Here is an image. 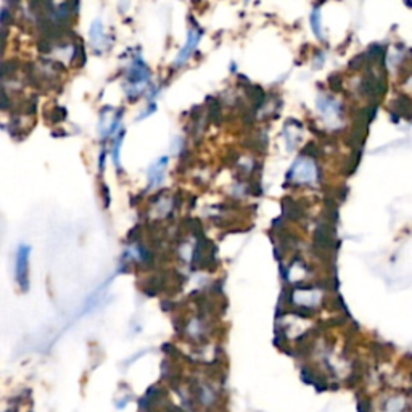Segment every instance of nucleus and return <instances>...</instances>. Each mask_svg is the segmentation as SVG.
I'll return each mask as SVG.
<instances>
[{
    "instance_id": "nucleus-14",
    "label": "nucleus",
    "mask_w": 412,
    "mask_h": 412,
    "mask_svg": "<svg viewBox=\"0 0 412 412\" xmlns=\"http://www.w3.org/2000/svg\"><path fill=\"white\" fill-rule=\"evenodd\" d=\"M370 56V60H383V56H385V50H383V47L382 45H378V44H374L372 47L369 48V53Z\"/></svg>"
},
{
    "instance_id": "nucleus-17",
    "label": "nucleus",
    "mask_w": 412,
    "mask_h": 412,
    "mask_svg": "<svg viewBox=\"0 0 412 412\" xmlns=\"http://www.w3.org/2000/svg\"><path fill=\"white\" fill-rule=\"evenodd\" d=\"M52 40H48V39H45V37H42L39 40V44H37V48L42 53H47V52H52Z\"/></svg>"
},
{
    "instance_id": "nucleus-11",
    "label": "nucleus",
    "mask_w": 412,
    "mask_h": 412,
    "mask_svg": "<svg viewBox=\"0 0 412 412\" xmlns=\"http://www.w3.org/2000/svg\"><path fill=\"white\" fill-rule=\"evenodd\" d=\"M74 66H84V63H86V52H84V47H82V42L81 40H78L76 42V47H74Z\"/></svg>"
},
{
    "instance_id": "nucleus-13",
    "label": "nucleus",
    "mask_w": 412,
    "mask_h": 412,
    "mask_svg": "<svg viewBox=\"0 0 412 412\" xmlns=\"http://www.w3.org/2000/svg\"><path fill=\"white\" fill-rule=\"evenodd\" d=\"M208 114H210V119L218 124L219 119H221V106H219V103L216 100H213V98H210V111H208Z\"/></svg>"
},
{
    "instance_id": "nucleus-6",
    "label": "nucleus",
    "mask_w": 412,
    "mask_h": 412,
    "mask_svg": "<svg viewBox=\"0 0 412 412\" xmlns=\"http://www.w3.org/2000/svg\"><path fill=\"white\" fill-rule=\"evenodd\" d=\"M148 78H150V73H148V68L144 64V61L135 60L129 71V81L134 82L135 86V84H140V82H147Z\"/></svg>"
},
{
    "instance_id": "nucleus-20",
    "label": "nucleus",
    "mask_w": 412,
    "mask_h": 412,
    "mask_svg": "<svg viewBox=\"0 0 412 412\" xmlns=\"http://www.w3.org/2000/svg\"><path fill=\"white\" fill-rule=\"evenodd\" d=\"M362 63H364V58H362V56H356V58H354V60L350 63V68H354V70H356V68L361 66Z\"/></svg>"
},
{
    "instance_id": "nucleus-15",
    "label": "nucleus",
    "mask_w": 412,
    "mask_h": 412,
    "mask_svg": "<svg viewBox=\"0 0 412 412\" xmlns=\"http://www.w3.org/2000/svg\"><path fill=\"white\" fill-rule=\"evenodd\" d=\"M311 24H312V29H314V32H316V36L320 39L322 37V34H320V20H319V10H314L312 12V16H311Z\"/></svg>"
},
{
    "instance_id": "nucleus-16",
    "label": "nucleus",
    "mask_w": 412,
    "mask_h": 412,
    "mask_svg": "<svg viewBox=\"0 0 412 412\" xmlns=\"http://www.w3.org/2000/svg\"><path fill=\"white\" fill-rule=\"evenodd\" d=\"M122 139H124V130H121L118 134V140L114 142V164L119 168V145L122 142Z\"/></svg>"
},
{
    "instance_id": "nucleus-9",
    "label": "nucleus",
    "mask_w": 412,
    "mask_h": 412,
    "mask_svg": "<svg viewBox=\"0 0 412 412\" xmlns=\"http://www.w3.org/2000/svg\"><path fill=\"white\" fill-rule=\"evenodd\" d=\"M393 108H394V111L396 113H399V114H402V116H407V118H410V106H412V102L409 100L407 97H404V95H399L396 100H394V103L391 105Z\"/></svg>"
},
{
    "instance_id": "nucleus-12",
    "label": "nucleus",
    "mask_w": 412,
    "mask_h": 412,
    "mask_svg": "<svg viewBox=\"0 0 412 412\" xmlns=\"http://www.w3.org/2000/svg\"><path fill=\"white\" fill-rule=\"evenodd\" d=\"M105 34H103V26L100 21H95L92 24V28H90V39H92L94 45H97L100 40H103Z\"/></svg>"
},
{
    "instance_id": "nucleus-19",
    "label": "nucleus",
    "mask_w": 412,
    "mask_h": 412,
    "mask_svg": "<svg viewBox=\"0 0 412 412\" xmlns=\"http://www.w3.org/2000/svg\"><path fill=\"white\" fill-rule=\"evenodd\" d=\"M303 153H304V155H309L311 158H316V156L319 155V150L316 148L314 144H308V145H306V150H304Z\"/></svg>"
},
{
    "instance_id": "nucleus-18",
    "label": "nucleus",
    "mask_w": 412,
    "mask_h": 412,
    "mask_svg": "<svg viewBox=\"0 0 412 412\" xmlns=\"http://www.w3.org/2000/svg\"><path fill=\"white\" fill-rule=\"evenodd\" d=\"M64 118H66V110H64V108H53V116H52L50 121L58 122V121H63Z\"/></svg>"
},
{
    "instance_id": "nucleus-1",
    "label": "nucleus",
    "mask_w": 412,
    "mask_h": 412,
    "mask_svg": "<svg viewBox=\"0 0 412 412\" xmlns=\"http://www.w3.org/2000/svg\"><path fill=\"white\" fill-rule=\"evenodd\" d=\"M29 251L31 248L21 245L16 253V280L23 292L28 290V264H29Z\"/></svg>"
},
{
    "instance_id": "nucleus-24",
    "label": "nucleus",
    "mask_w": 412,
    "mask_h": 412,
    "mask_svg": "<svg viewBox=\"0 0 412 412\" xmlns=\"http://www.w3.org/2000/svg\"><path fill=\"white\" fill-rule=\"evenodd\" d=\"M66 2L71 7L73 13H78V10H79V0H66Z\"/></svg>"
},
{
    "instance_id": "nucleus-21",
    "label": "nucleus",
    "mask_w": 412,
    "mask_h": 412,
    "mask_svg": "<svg viewBox=\"0 0 412 412\" xmlns=\"http://www.w3.org/2000/svg\"><path fill=\"white\" fill-rule=\"evenodd\" d=\"M358 409H359V412H370L369 402L367 401H362V399L358 402Z\"/></svg>"
},
{
    "instance_id": "nucleus-8",
    "label": "nucleus",
    "mask_w": 412,
    "mask_h": 412,
    "mask_svg": "<svg viewBox=\"0 0 412 412\" xmlns=\"http://www.w3.org/2000/svg\"><path fill=\"white\" fill-rule=\"evenodd\" d=\"M385 412H404L407 409V398L404 396H391L385 402Z\"/></svg>"
},
{
    "instance_id": "nucleus-4",
    "label": "nucleus",
    "mask_w": 412,
    "mask_h": 412,
    "mask_svg": "<svg viewBox=\"0 0 412 412\" xmlns=\"http://www.w3.org/2000/svg\"><path fill=\"white\" fill-rule=\"evenodd\" d=\"M168 168V158L163 156L158 161H155L150 169H148V187L153 188L156 185L161 184V180L164 179V172H166Z\"/></svg>"
},
{
    "instance_id": "nucleus-23",
    "label": "nucleus",
    "mask_w": 412,
    "mask_h": 412,
    "mask_svg": "<svg viewBox=\"0 0 412 412\" xmlns=\"http://www.w3.org/2000/svg\"><path fill=\"white\" fill-rule=\"evenodd\" d=\"M2 23H4V26H7V24L10 23V13H8V8L7 7L2 10Z\"/></svg>"
},
{
    "instance_id": "nucleus-7",
    "label": "nucleus",
    "mask_w": 412,
    "mask_h": 412,
    "mask_svg": "<svg viewBox=\"0 0 412 412\" xmlns=\"http://www.w3.org/2000/svg\"><path fill=\"white\" fill-rule=\"evenodd\" d=\"M282 210L284 214L287 218H290L292 221H298L300 218H303V210L300 208L298 203L292 201V198H284L282 201Z\"/></svg>"
},
{
    "instance_id": "nucleus-5",
    "label": "nucleus",
    "mask_w": 412,
    "mask_h": 412,
    "mask_svg": "<svg viewBox=\"0 0 412 412\" xmlns=\"http://www.w3.org/2000/svg\"><path fill=\"white\" fill-rule=\"evenodd\" d=\"M361 90H362V94L370 95V97L382 95L385 92V81L380 78L372 76V74H369V76H366L364 81H362Z\"/></svg>"
},
{
    "instance_id": "nucleus-25",
    "label": "nucleus",
    "mask_w": 412,
    "mask_h": 412,
    "mask_svg": "<svg viewBox=\"0 0 412 412\" xmlns=\"http://www.w3.org/2000/svg\"><path fill=\"white\" fill-rule=\"evenodd\" d=\"M103 192H105V206H110V192L106 185H103Z\"/></svg>"
},
{
    "instance_id": "nucleus-22",
    "label": "nucleus",
    "mask_w": 412,
    "mask_h": 412,
    "mask_svg": "<svg viewBox=\"0 0 412 412\" xmlns=\"http://www.w3.org/2000/svg\"><path fill=\"white\" fill-rule=\"evenodd\" d=\"M139 230H140V227L137 226V227H134L132 230H130L129 232V242H135L137 240V237H139Z\"/></svg>"
},
{
    "instance_id": "nucleus-3",
    "label": "nucleus",
    "mask_w": 412,
    "mask_h": 412,
    "mask_svg": "<svg viewBox=\"0 0 412 412\" xmlns=\"http://www.w3.org/2000/svg\"><path fill=\"white\" fill-rule=\"evenodd\" d=\"M314 245L316 248L328 251L333 248V230L328 224H320L314 232Z\"/></svg>"
},
{
    "instance_id": "nucleus-10",
    "label": "nucleus",
    "mask_w": 412,
    "mask_h": 412,
    "mask_svg": "<svg viewBox=\"0 0 412 412\" xmlns=\"http://www.w3.org/2000/svg\"><path fill=\"white\" fill-rule=\"evenodd\" d=\"M245 90H246V95H248V98L256 103V106L262 105V102H264V92H262L261 87H258V86H246Z\"/></svg>"
},
{
    "instance_id": "nucleus-2",
    "label": "nucleus",
    "mask_w": 412,
    "mask_h": 412,
    "mask_svg": "<svg viewBox=\"0 0 412 412\" xmlns=\"http://www.w3.org/2000/svg\"><path fill=\"white\" fill-rule=\"evenodd\" d=\"M201 34H203V29L198 28V24H196V23L193 21V28H192L190 31H188L187 44H185V47L182 48V50L179 52L177 58H176V66H182V64H184L188 58H190L192 53H193V50H195L196 45H198V42H200Z\"/></svg>"
}]
</instances>
